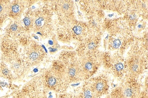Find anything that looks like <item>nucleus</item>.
I'll list each match as a JSON object with an SVG mask.
<instances>
[{"label":"nucleus","mask_w":148,"mask_h":98,"mask_svg":"<svg viewBox=\"0 0 148 98\" xmlns=\"http://www.w3.org/2000/svg\"><path fill=\"white\" fill-rule=\"evenodd\" d=\"M50 51L51 52H55V51H57V49H55V48H51L50 47L49 48Z\"/></svg>","instance_id":"obj_13"},{"label":"nucleus","mask_w":148,"mask_h":98,"mask_svg":"<svg viewBox=\"0 0 148 98\" xmlns=\"http://www.w3.org/2000/svg\"><path fill=\"white\" fill-rule=\"evenodd\" d=\"M25 9L24 1H15L9 7V14L12 17L17 18L21 16Z\"/></svg>","instance_id":"obj_5"},{"label":"nucleus","mask_w":148,"mask_h":98,"mask_svg":"<svg viewBox=\"0 0 148 98\" xmlns=\"http://www.w3.org/2000/svg\"><path fill=\"white\" fill-rule=\"evenodd\" d=\"M32 19L31 30L37 31L40 35H47L51 30V19L46 11H34L30 15Z\"/></svg>","instance_id":"obj_1"},{"label":"nucleus","mask_w":148,"mask_h":98,"mask_svg":"<svg viewBox=\"0 0 148 98\" xmlns=\"http://www.w3.org/2000/svg\"><path fill=\"white\" fill-rule=\"evenodd\" d=\"M42 81L39 79L27 84L21 91L18 98H44L42 92Z\"/></svg>","instance_id":"obj_3"},{"label":"nucleus","mask_w":148,"mask_h":98,"mask_svg":"<svg viewBox=\"0 0 148 98\" xmlns=\"http://www.w3.org/2000/svg\"><path fill=\"white\" fill-rule=\"evenodd\" d=\"M19 26L16 23H14L10 26V30L12 32L18 31Z\"/></svg>","instance_id":"obj_10"},{"label":"nucleus","mask_w":148,"mask_h":98,"mask_svg":"<svg viewBox=\"0 0 148 98\" xmlns=\"http://www.w3.org/2000/svg\"><path fill=\"white\" fill-rule=\"evenodd\" d=\"M82 69L84 72L85 73H91L95 69V63L91 59H88V61H85L83 63L82 65Z\"/></svg>","instance_id":"obj_7"},{"label":"nucleus","mask_w":148,"mask_h":98,"mask_svg":"<svg viewBox=\"0 0 148 98\" xmlns=\"http://www.w3.org/2000/svg\"><path fill=\"white\" fill-rule=\"evenodd\" d=\"M2 74L5 76H8L9 74V71L7 69H4L2 70Z\"/></svg>","instance_id":"obj_12"},{"label":"nucleus","mask_w":148,"mask_h":98,"mask_svg":"<svg viewBox=\"0 0 148 98\" xmlns=\"http://www.w3.org/2000/svg\"><path fill=\"white\" fill-rule=\"evenodd\" d=\"M57 9L58 13L61 18L68 19L73 13V3L70 1H59Z\"/></svg>","instance_id":"obj_4"},{"label":"nucleus","mask_w":148,"mask_h":98,"mask_svg":"<svg viewBox=\"0 0 148 98\" xmlns=\"http://www.w3.org/2000/svg\"><path fill=\"white\" fill-rule=\"evenodd\" d=\"M7 2L0 1V22H2L9 12V7L6 5Z\"/></svg>","instance_id":"obj_8"},{"label":"nucleus","mask_w":148,"mask_h":98,"mask_svg":"<svg viewBox=\"0 0 148 98\" xmlns=\"http://www.w3.org/2000/svg\"><path fill=\"white\" fill-rule=\"evenodd\" d=\"M106 85L105 81L99 80L96 82L94 85V90L96 93H102L106 90Z\"/></svg>","instance_id":"obj_9"},{"label":"nucleus","mask_w":148,"mask_h":98,"mask_svg":"<svg viewBox=\"0 0 148 98\" xmlns=\"http://www.w3.org/2000/svg\"><path fill=\"white\" fill-rule=\"evenodd\" d=\"M115 69L117 70V71L120 72L123 69V65L122 63H118L115 65Z\"/></svg>","instance_id":"obj_11"},{"label":"nucleus","mask_w":148,"mask_h":98,"mask_svg":"<svg viewBox=\"0 0 148 98\" xmlns=\"http://www.w3.org/2000/svg\"><path fill=\"white\" fill-rule=\"evenodd\" d=\"M71 35L77 39H81L85 35V27L81 24L75 25L72 28Z\"/></svg>","instance_id":"obj_6"},{"label":"nucleus","mask_w":148,"mask_h":98,"mask_svg":"<svg viewBox=\"0 0 148 98\" xmlns=\"http://www.w3.org/2000/svg\"><path fill=\"white\" fill-rule=\"evenodd\" d=\"M49 43L50 45H52L53 44V42L52 41H49Z\"/></svg>","instance_id":"obj_14"},{"label":"nucleus","mask_w":148,"mask_h":98,"mask_svg":"<svg viewBox=\"0 0 148 98\" xmlns=\"http://www.w3.org/2000/svg\"><path fill=\"white\" fill-rule=\"evenodd\" d=\"M145 98V97H142V98Z\"/></svg>","instance_id":"obj_15"},{"label":"nucleus","mask_w":148,"mask_h":98,"mask_svg":"<svg viewBox=\"0 0 148 98\" xmlns=\"http://www.w3.org/2000/svg\"><path fill=\"white\" fill-rule=\"evenodd\" d=\"M45 55L43 49L35 42H31L24 52L23 61L27 66H33L40 63Z\"/></svg>","instance_id":"obj_2"}]
</instances>
